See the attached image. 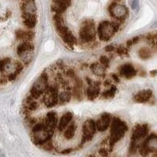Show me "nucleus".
<instances>
[{
    "instance_id": "c03bdc74",
    "label": "nucleus",
    "mask_w": 157,
    "mask_h": 157,
    "mask_svg": "<svg viewBox=\"0 0 157 157\" xmlns=\"http://www.w3.org/2000/svg\"><path fill=\"white\" fill-rule=\"evenodd\" d=\"M7 81H8V79H7V76H3L2 78H0V83H1V84H5V83H7Z\"/></svg>"
},
{
    "instance_id": "a211bd4d",
    "label": "nucleus",
    "mask_w": 157,
    "mask_h": 157,
    "mask_svg": "<svg viewBox=\"0 0 157 157\" xmlns=\"http://www.w3.org/2000/svg\"><path fill=\"white\" fill-rule=\"evenodd\" d=\"M73 120V113L71 112H66L64 113L61 117L59 119L58 124H57V129L60 132H63L65 129L68 127V125L72 122Z\"/></svg>"
},
{
    "instance_id": "ddd939ff",
    "label": "nucleus",
    "mask_w": 157,
    "mask_h": 157,
    "mask_svg": "<svg viewBox=\"0 0 157 157\" xmlns=\"http://www.w3.org/2000/svg\"><path fill=\"white\" fill-rule=\"evenodd\" d=\"M72 0H53L51 11L54 13L63 14L71 7Z\"/></svg>"
},
{
    "instance_id": "f03ea898",
    "label": "nucleus",
    "mask_w": 157,
    "mask_h": 157,
    "mask_svg": "<svg viewBox=\"0 0 157 157\" xmlns=\"http://www.w3.org/2000/svg\"><path fill=\"white\" fill-rule=\"evenodd\" d=\"M54 132L50 131L43 121L37 122L31 127V138L33 144L41 147L46 142L52 138Z\"/></svg>"
},
{
    "instance_id": "0eeeda50",
    "label": "nucleus",
    "mask_w": 157,
    "mask_h": 157,
    "mask_svg": "<svg viewBox=\"0 0 157 157\" xmlns=\"http://www.w3.org/2000/svg\"><path fill=\"white\" fill-rule=\"evenodd\" d=\"M34 51L35 45L32 43V42H21L17 47V54L25 65H28L32 61Z\"/></svg>"
},
{
    "instance_id": "f257e3e1",
    "label": "nucleus",
    "mask_w": 157,
    "mask_h": 157,
    "mask_svg": "<svg viewBox=\"0 0 157 157\" xmlns=\"http://www.w3.org/2000/svg\"><path fill=\"white\" fill-rule=\"evenodd\" d=\"M121 23L115 21L103 20L97 27V35L101 41L107 43L111 40L119 32L121 27Z\"/></svg>"
},
{
    "instance_id": "e433bc0d",
    "label": "nucleus",
    "mask_w": 157,
    "mask_h": 157,
    "mask_svg": "<svg viewBox=\"0 0 157 157\" xmlns=\"http://www.w3.org/2000/svg\"><path fill=\"white\" fill-rule=\"evenodd\" d=\"M138 40H139V37L132 38V39H130V40H128V41L127 42V47H131V46H133V45L137 43Z\"/></svg>"
},
{
    "instance_id": "a18cd8bd",
    "label": "nucleus",
    "mask_w": 157,
    "mask_h": 157,
    "mask_svg": "<svg viewBox=\"0 0 157 157\" xmlns=\"http://www.w3.org/2000/svg\"><path fill=\"white\" fill-rule=\"evenodd\" d=\"M72 151V148H68V149H65V150H64V152L62 153H64V154H66V153H71Z\"/></svg>"
},
{
    "instance_id": "6ab92c4d",
    "label": "nucleus",
    "mask_w": 157,
    "mask_h": 157,
    "mask_svg": "<svg viewBox=\"0 0 157 157\" xmlns=\"http://www.w3.org/2000/svg\"><path fill=\"white\" fill-rule=\"evenodd\" d=\"M21 10L22 13H28L36 14L37 7L35 0H21Z\"/></svg>"
},
{
    "instance_id": "4c0bfd02",
    "label": "nucleus",
    "mask_w": 157,
    "mask_h": 157,
    "mask_svg": "<svg viewBox=\"0 0 157 157\" xmlns=\"http://www.w3.org/2000/svg\"><path fill=\"white\" fill-rule=\"evenodd\" d=\"M18 75L16 74L15 72H10V74H8L7 76V79H8V81H14L17 78V77H18Z\"/></svg>"
},
{
    "instance_id": "aec40b11",
    "label": "nucleus",
    "mask_w": 157,
    "mask_h": 157,
    "mask_svg": "<svg viewBox=\"0 0 157 157\" xmlns=\"http://www.w3.org/2000/svg\"><path fill=\"white\" fill-rule=\"evenodd\" d=\"M72 96L76 100H81L83 97V86L82 81L78 78L74 79V85L72 87Z\"/></svg>"
},
{
    "instance_id": "20e7f679",
    "label": "nucleus",
    "mask_w": 157,
    "mask_h": 157,
    "mask_svg": "<svg viewBox=\"0 0 157 157\" xmlns=\"http://www.w3.org/2000/svg\"><path fill=\"white\" fill-rule=\"evenodd\" d=\"M97 29L95 22L92 19H86L82 21L78 29V39L83 44H90L95 40Z\"/></svg>"
},
{
    "instance_id": "473e14b6",
    "label": "nucleus",
    "mask_w": 157,
    "mask_h": 157,
    "mask_svg": "<svg viewBox=\"0 0 157 157\" xmlns=\"http://www.w3.org/2000/svg\"><path fill=\"white\" fill-rule=\"evenodd\" d=\"M13 65V68H14V70H13V72H15L16 74L20 75L22 72V71L24 70V65L20 62V61H16Z\"/></svg>"
},
{
    "instance_id": "37998d69",
    "label": "nucleus",
    "mask_w": 157,
    "mask_h": 157,
    "mask_svg": "<svg viewBox=\"0 0 157 157\" xmlns=\"http://www.w3.org/2000/svg\"><path fill=\"white\" fill-rule=\"evenodd\" d=\"M105 50H106V51H108V52H111V51L116 50V48H115L112 45H109V46H106Z\"/></svg>"
},
{
    "instance_id": "58836bf2",
    "label": "nucleus",
    "mask_w": 157,
    "mask_h": 157,
    "mask_svg": "<svg viewBox=\"0 0 157 157\" xmlns=\"http://www.w3.org/2000/svg\"><path fill=\"white\" fill-rule=\"evenodd\" d=\"M111 79L112 82L116 83H119L120 81V76L115 74V73H112L111 74Z\"/></svg>"
},
{
    "instance_id": "f8f14e48",
    "label": "nucleus",
    "mask_w": 157,
    "mask_h": 157,
    "mask_svg": "<svg viewBox=\"0 0 157 157\" xmlns=\"http://www.w3.org/2000/svg\"><path fill=\"white\" fill-rule=\"evenodd\" d=\"M119 73L120 76L127 79H131L137 76V69L131 63H124L119 68Z\"/></svg>"
},
{
    "instance_id": "9d476101",
    "label": "nucleus",
    "mask_w": 157,
    "mask_h": 157,
    "mask_svg": "<svg viewBox=\"0 0 157 157\" xmlns=\"http://www.w3.org/2000/svg\"><path fill=\"white\" fill-rule=\"evenodd\" d=\"M148 133V127L146 124L136 125L133 129L132 135H131V143L139 145L138 142H141L146 137Z\"/></svg>"
},
{
    "instance_id": "4468645a",
    "label": "nucleus",
    "mask_w": 157,
    "mask_h": 157,
    "mask_svg": "<svg viewBox=\"0 0 157 157\" xmlns=\"http://www.w3.org/2000/svg\"><path fill=\"white\" fill-rule=\"evenodd\" d=\"M43 121L44 124L46 125V127L50 131L54 132L55 129L57 128V124H58V115L56 112H49L46 114L45 118Z\"/></svg>"
},
{
    "instance_id": "c85d7f7f",
    "label": "nucleus",
    "mask_w": 157,
    "mask_h": 157,
    "mask_svg": "<svg viewBox=\"0 0 157 157\" xmlns=\"http://www.w3.org/2000/svg\"><path fill=\"white\" fill-rule=\"evenodd\" d=\"M152 50L148 49V47H142L138 51V56L142 60H148L152 57Z\"/></svg>"
},
{
    "instance_id": "f704fd0d",
    "label": "nucleus",
    "mask_w": 157,
    "mask_h": 157,
    "mask_svg": "<svg viewBox=\"0 0 157 157\" xmlns=\"http://www.w3.org/2000/svg\"><path fill=\"white\" fill-rule=\"evenodd\" d=\"M99 61H100L101 63L103 65L105 66L106 68H109V65H110V60H109V58L107 56H101L100 58H99Z\"/></svg>"
},
{
    "instance_id": "7ed1b4c3",
    "label": "nucleus",
    "mask_w": 157,
    "mask_h": 157,
    "mask_svg": "<svg viewBox=\"0 0 157 157\" xmlns=\"http://www.w3.org/2000/svg\"><path fill=\"white\" fill-rule=\"evenodd\" d=\"M127 131L128 126L123 120L118 117L112 118L110 125V135L109 137V146L112 148L124 137Z\"/></svg>"
},
{
    "instance_id": "7c9ffc66",
    "label": "nucleus",
    "mask_w": 157,
    "mask_h": 157,
    "mask_svg": "<svg viewBox=\"0 0 157 157\" xmlns=\"http://www.w3.org/2000/svg\"><path fill=\"white\" fill-rule=\"evenodd\" d=\"M12 63V60L10 57H4L0 60V72H3L6 71V68Z\"/></svg>"
},
{
    "instance_id": "a878e982",
    "label": "nucleus",
    "mask_w": 157,
    "mask_h": 157,
    "mask_svg": "<svg viewBox=\"0 0 157 157\" xmlns=\"http://www.w3.org/2000/svg\"><path fill=\"white\" fill-rule=\"evenodd\" d=\"M72 98V93L71 89H65L58 93V105H67L70 102Z\"/></svg>"
},
{
    "instance_id": "9b49d317",
    "label": "nucleus",
    "mask_w": 157,
    "mask_h": 157,
    "mask_svg": "<svg viewBox=\"0 0 157 157\" xmlns=\"http://www.w3.org/2000/svg\"><path fill=\"white\" fill-rule=\"evenodd\" d=\"M112 116L110 113L105 112L101 115L96 121L97 131L99 132H105L110 127Z\"/></svg>"
},
{
    "instance_id": "dca6fc26",
    "label": "nucleus",
    "mask_w": 157,
    "mask_h": 157,
    "mask_svg": "<svg viewBox=\"0 0 157 157\" xmlns=\"http://www.w3.org/2000/svg\"><path fill=\"white\" fill-rule=\"evenodd\" d=\"M60 37L64 43H65L66 46H69L70 48H73L77 44L76 37L70 29L60 35Z\"/></svg>"
},
{
    "instance_id": "2eb2a0df",
    "label": "nucleus",
    "mask_w": 157,
    "mask_h": 157,
    "mask_svg": "<svg viewBox=\"0 0 157 157\" xmlns=\"http://www.w3.org/2000/svg\"><path fill=\"white\" fill-rule=\"evenodd\" d=\"M22 23L27 29H34L38 23L37 14H33V13H22Z\"/></svg>"
},
{
    "instance_id": "5701e85b",
    "label": "nucleus",
    "mask_w": 157,
    "mask_h": 157,
    "mask_svg": "<svg viewBox=\"0 0 157 157\" xmlns=\"http://www.w3.org/2000/svg\"><path fill=\"white\" fill-rule=\"evenodd\" d=\"M149 152H157V135L156 134H151L142 143Z\"/></svg>"
},
{
    "instance_id": "72a5a7b5",
    "label": "nucleus",
    "mask_w": 157,
    "mask_h": 157,
    "mask_svg": "<svg viewBox=\"0 0 157 157\" xmlns=\"http://www.w3.org/2000/svg\"><path fill=\"white\" fill-rule=\"evenodd\" d=\"M116 52L119 56L123 57V56H127L129 54L128 47H124V46H119L116 49Z\"/></svg>"
},
{
    "instance_id": "79ce46f5",
    "label": "nucleus",
    "mask_w": 157,
    "mask_h": 157,
    "mask_svg": "<svg viewBox=\"0 0 157 157\" xmlns=\"http://www.w3.org/2000/svg\"><path fill=\"white\" fill-rule=\"evenodd\" d=\"M112 79H107V80H105L103 82V84H104V86H105V87H110V86H112Z\"/></svg>"
},
{
    "instance_id": "bb28decb",
    "label": "nucleus",
    "mask_w": 157,
    "mask_h": 157,
    "mask_svg": "<svg viewBox=\"0 0 157 157\" xmlns=\"http://www.w3.org/2000/svg\"><path fill=\"white\" fill-rule=\"evenodd\" d=\"M39 103L37 101V99L31 96L29 94L24 100V109H26L29 112H35L39 109Z\"/></svg>"
},
{
    "instance_id": "cd10ccee",
    "label": "nucleus",
    "mask_w": 157,
    "mask_h": 157,
    "mask_svg": "<svg viewBox=\"0 0 157 157\" xmlns=\"http://www.w3.org/2000/svg\"><path fill=\"white\" fill-rule=\"evenodd\" d=\"M116 92H117V88L116 86L112 85L107 89H105L104 91L101 92V98L104 100H109L115 97Z\"/></svg>"
},
{
    "instance_id": "1a4fd4ad",
    "label": "nucleus",
    "mask_w": 157,
    "mask_h": 157,
    "mask_svg": "<svg viewBox=\"0 0 157 157\" xmlns=\"http://www.w3.org/2000/svg\"><path fill=\"white\" fill-rule=\"evenodd\" d=\"M96 121L94 120L88 119L83 123L82 127V137H81V144H85L90 142L94 138L96 134Z\"/></svg>"
},
{
    "instance_id": "423d86ee",
    "label": "nucleus",
    "mask_w": 157,
    "mask_h": 157,
    "mask_svg": "<svg viewBox=\"0 0 157 157\" xmlns=\"http://www.w3.org/2000/svg\"><path fill=\"white\" fill-rule=\"evenodd\" d=\"M108 12L112 19L123 24L127 19L129 10L124 5L118 4L116 2H112L108 7Z\"/></svg>"
},
{
    "instance_id": "39448f33",
    "label": "nucleus",
    "mask_w": 157,
    "mask_h": 157,
    "mask_svg": "<svg viewBox=\"0 0 157 157\" xmlns=\"http://www.w3.org/2000/svg\"><path fill=\"white\" fill-rule=\"evenodd\" d=\"M49 87V76L46 72H43L34 82L31 87L29 94L35 99H39L46 92Z\"/></svg>"
},
{
    "instance_id": "4be33fe9",
    "label": "nucleus",
    "mask_w": 157,
    "mask_h": 157,
    "mask_svg": "<svg viewBox=\"0 0 157 157\" xmlns=\"http://www.w3.org/2000/svg\"><path fill=\"white\" fill-rule=\"evenodd\" d=\"M77 127H78V126H77L76 122L72 120V122L70 123L68 125V127H66L65 129V131H64V138L67 140V141L72 139L76 135V134Z\"/></svg>"
},
{
    "instance_id": "393cba45",
    "label": "nucleus",
    "mask_w": 157,
    "mask_h": 157,
    "mask_svg": "<svg viewBox=\"0 0 157 157\" xmlns=\"http://www.w3.org/2000/svg\"><path fill=\"white\" fill-rule=\"evenodd\" d=\"M85 94L88 100L94 101L101 94V88L97 85L88 86V87L86 89Z\"/></svg>"
},
{
    "instance_id": "a19ab883",
    "label": "nucleus",
    "mask_w": 157,
    "mask_h": 157,
    "mask_svg": "<svg viewBox=\"0 0 157 157\" xmlns=\"http://www.w3.org/2000/svg\"><path fill=\"white\" fill-rule=\"evenodd\" d=\"M99 154H100V156H109V149L105 148H101L100 150H99Z\"/></svg>"
},
{
    "instance_id": "412c9836",
    "label": "nucleus",
    "mask_w": 157,
    "mask_h": 157,
    "mask_svg": "<svg viewBox=\"0 0 157 157\" xmlns=\"http://www.w3.org/2000/svg\"><path fill=\"white\" fill-rule=\"evenodd\" d=\"M152 96H153V91L151 90H142L141 91L137 92L134 95V100L137 103H145L150 100Z\"/></svg>"
},
{
    "instance_id": "f3484780",
    "label": "nucleus",
    "mask_w": 157,
    "mask_h": 157,
    "mask_svg": "<svg viewBox=\"0 0 157 157\" xmlns=\"http://www.w3.org/2000/svg\"><path fill=\"white\" fill-rule=\"evenodd\" d=\"M16 39L19 41L24 42L29 41L32 42L33 39H35V32L32 30H22V29H18L15 32Z\"/></svg>"
},
{
    "instance_id": "6e6552de",
    "label": "nucleus",
    "mask_w": 157,
    "mask_h": 157,
    "mask_svg": "<svg viewBox=\"0 0 157 157\" xmlns=\"http://www.w3.org/2000/svg\"><path fill=\"white\" fill-rule=\"evenodd\" d=\"M58 84L49 85L43 94V101L46 108H53L58 105Z\"/></svg>"
},
{
    "instance_id": "b1692460",
    "label": "nucleus",
    "mask_w": 157,
    "mask_h": 157,
    "mask_svg": "<svg viewBox=\"0 0 157 157\" xmlns=\"http://www.w3.org/2000/svg\"><path fill=\"white\" fill-rule=\"evenodd\" d=\"M90 69L94 75L97 76L105 77L106 75V68L102 64L99 62H94L90 65Z\"/></svg>"
},
{
    "instance_id": "2f4dec72",
    "label": "nucleus",
    "mask_w": 157,
    "mask_h": 157,
    "mask_svg": "<svg viewBox=\"0 0 157 157\" xmlns=\"http://www.w3.org/2000/svg\"><path fill=\"white\" fill-rule=\"evenodd\" d=\"M147 40L149 43L153 46L156 48L157 47V32L156 33H150L147 35Z\"/></svg>"
},
{
    "instance_id": "c756f323",
    "label": "nucleus",
    "mask_w": 157,
    "mask_h": 157,
    "mask_svg": "<svg viewBox=\"0 0 157 157\" xmlns=\"http://www.w3.org/2000/svg\"><path fill=\"white\" fill-rule=\"evenodd\" d=\"M53 21H54V27H58L61 25L65 24V18H64L63 15L61 13H54L53 15Z\"/></svg>"
},
{
    "instance_id": "c9c22d12",
    "label": "nucleus",
    "mask_w": 157,
    "mask_h": 157,
    "mask_svg": "<svg viewBox=\"0 0 157 157\" xmlns=\"http://www.w3.org/2000/svg\"><path fill=\"white\" fill-rule=\"evenodd\" d=\"M41 148L46 151H52L54 149V145H53L52 140H49L48 142H46L45 144L42 145Z\"/></svg>"
},
{
    "instance_id": "ea45409f",
    "label": "nucleus",
    "mask_w": 157,
    "mask_h": 157,
    "mask_svg": "<svg viewBox=\"0 0 157 157\" xmlns=\"http://www.w3.org/2000/svg\"><path fill=\"white\" fill-rule=\"evenodd\" d=\"M131 7L134 10H138L139 9V2H138V0H133L132 2V4H131Z\"/></svg>"
}]
</instances>
